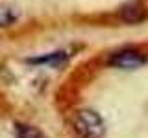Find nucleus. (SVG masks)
<instances>
[{
	"mask_svg": "<svg viewBox=\"0 0 148 138\" xmlns=\"http://www.w3.org/2000/svg\"><path fill=\"white\" fill-rule=\"evenodd\" d=\"M74 129L80 138H104L106 123L102 116L92 109H83L74 118Z\"/></svg>",
	"mask_w": 148,
	"mask_h": 138,
	"instance_id": "obj_1",
	"label": "nucleus"
},
{
	"mask_svg": "<svg viewBox=\"0 0 148 138\" xmlns=\"http://www.w3.org/2000/svg\"><path fill=\"white\" fill-rule=\"evenodd\" d=\"M146 55L143 52H139V50H120V52L113 53L109 57V66L113 68H120V70H137V68L145 66L146 64Z\"/></svg>",
	"mask_w": 148,
	"mask_h": 138,
	"instance_id": "obj_2",
	"label": "nucleus"
},
{
	"mask_svg": "<svg viewBox=\"0 0 148 138\" xmlns=\"http://www.w3.org/2000/svg\"><path fill=\"white\" fill-rule=\"evenodd\" d=\"M120 18H122L126 24H139L146 18V7L141 2H130L126 6H122L120 9Z\"/></svg>",
	"mask_w": 148,
	"mask_h": 138,
	"instance_id": "obj_3",
	"label": "nucleus"
},
{
	"mask_svg": "<svg viewBox=\"0 0 148 138\" xmlns=\"http://www.w3.org/2000/svg\"><path fill=\"white\" fill-rule=\"evenodd\" d=\"M15 135H17V138H45L39 129L34 125H28V123H17Z\"/></svg>",
	"mask_w": 148,
	"mask_h": 138,
	"instance_id": "obj_4",
	"label": "nucleus"
},
{
	"mask_svg": "<svg viewBox=\"0 0 148 138\" xmlns=\"http://www.w3.org/2000/svg\"><path fill=\"white\" fill-rule=\"evenodd\" d=\"M17 18H18V13L11 6H8V4H0V28L11 26Z\"/></svg>",
	"mask_w": 148,
	"mask_h": 138,
	"instance_id": "obj_5",
	"label": "nucleus"
},
{
	"mask_svg": "<svg viewBox=\"0 0 148 138\" xmlns=\"http://www.w3.org/2000/svg\"><path fill=\"white\" fill-rule=\"evenodd\" d=\"M61 61H65V52H54V53H48L45 57H37V59H30V63L34 64H41V63H48V64H56L58 66Z\"/></svg>",
	"mask_w": 148,
	"mask_h": 138,
	"instance_id": "obj_6",
	"label": "nucleus"
}]
</instances>
